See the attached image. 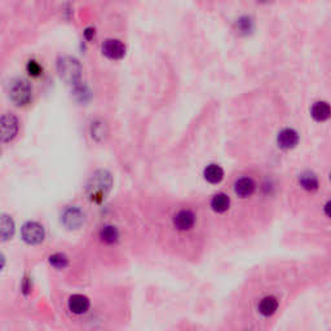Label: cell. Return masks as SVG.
<instances>
[{
    "mask_svg": "<svg viewBox=\"0 0 331 331\" xmlns=\"http://www.w3.org/2000/svg\"><path fill=\"white\" fill-rule=\"evenodd\" d=\"M277 143H278V147L283 150L294 149L299 143V135L294 129L285 128L278 133Z\"/></svg>",
    "mask_w": 331,
    "mask_h": 331,
    "instance_id": "9c48e42d",
    "label": "cell"
},
{
    "mask_svg": "<svg viewBox=\"0 0 331 331\" xmlns=\"http://www.w3.org/2000/svg\"><path fill=\"white\" fill-rule=\"evenodd\" d=\"M9 99L17 106H25L31 101V85L24 79H15L9 84Z\"/></svg>",
    "mask_w": 331,
    "mask_h": 331,
    "instance_id": "7a4b0ae2",
    "label": "cell"
},
{
    "mask_svg": "<svg viewBox=\"0 0 331 331\" xmlns=\"http://www.w3.org/2000/svg\"><path fill=\"white\" fill-rule=\"evenodd\" d=\"M196 224V215L191 210H181L173 217V225L181 231L191 230Z\"/></svg>",
    "mask_w": 331,
    "mask_h": 331,
    "instance_id": "ba28073f",
    "label": "cell"
},
{
    "mask_svg": "<svg viewBox=\"0 0 331 331\" xmlns=\"http://www.w3.org/2000/svg\"><path fill=\"white\" fill-rule=\"evenodd\" d=\"M299 182L305 191L308 192H314L318 189V179L316 177V175L312 172H304L299 177Z\"/></svg>",
    "mask_w": 331,
    "mask_h": 331,
    "instance_id": "ac0fdd59",
    "label": "cell"
},
{
    "mask_svg": "<svg viewBox=\"0 0 331 331\" xmlns=\"http://www.w3.org/2000/svg\"><path fill=\"white\" fill-rule=\"evenodd\" d=\"M62 223L69 229H78L84 223V214L76 207L66 208L62 214Z\"/></svg>",
    "mask_w": 331,
    "mask_h": 331,
    "instance_id": "52a82bcc",
    "label": "cell"
},
{
    "mask_svg": "<svg viewBox=\"0 0 331 331\" xmlns=\"http://www.w3.org/2000/svg\"><path fill=\"white\" fill-rule=\"evenodd\" d=\"M261 2H268V0H261Z\"/></svg>",
    "mask_w": 331,
    "mask_h": 331,
    "instance_id": "cb8c5ba5",
    "label": "cell"
},
{
    "mask_svg": "<svg viewBox=\"0 0 331 331\" xmlns=\"http://www.w3.org/2000/svg\"><path fill=\"white\" fill-rule=\"evenodd\" d=\"M237 26H238V29H240L241 32H245V34H247V32H250L252 30V21L250 20L249 17L241 18V20L238 21Z\"/></svg>",
    "mask_w": 331,
    "mask_h": 331,
    "instance_id": "ffe728a7",
    "label": "cell"
},
{
    "mask_svg": "<svg viewBox=\"0 0 331 331\" xmlns=\"http://www.w3.org/2000/svg\"><path fill=\"white\" fill-rule=\"evenodd\" d=\"M234 191L241 198H249L255 192V182L250 177H242V179L235 181Z\"/></svg>",
    "mask_w": 331,
    "mask_h": 331,
    "instance_id": "30bf717a",
    "label": "cell"
},
{
    "mask_svg": "<svg viewBox=\"0 0 331 331\" xmlns=\"http://www.w3.org/2000/svg\"><path fill=\"white\" fill-rule=\"evenodd\" d=\"M331 114V109L330 105L325 101H319V103H316L311 109V115L313 117L314 120L317 122H325L330 118Z\"/></svg>",
    "mask_w": 331,
    "mask_h": 331,
    "instance_id": "4fadbf2b",
    "label": "cell"
},
{
    "mask_svg": "<svg viewBox=\"0 0 331 331\" xmlns=\"http://www.w3.org/2000/svg\"><path fill=\"white\" fill-rule=\"evenodd\" d=\"M103 53L110 60H120L126 55V45L118 39H106L103 44Z\"/></svg>",
    "mask_w": 331,
    "mask_h": 331,
    "instance_id": "8992f818",
    "label": "cell"
},
{
    "mask_svg": "<svg viewBox=\"0 0 331 331\" xmlns=\"http://www.w3.org/2000/svg\"><path fill=\"white\" fill-rule=\"evenodd\" d=\"M100 238L104 244L106 245L117 244L118 238H119V231H118L115 226L106 225L100 230Z\"/></svg>",
    "mask_w": 331,
    "mask_h": 331,
    "instance_id": "e0dca14e",
    "label": "cell"
},
{
    "mask_svg": "<svg viewBox=\"0 0 331 331\" xmlns=\"http://www.w3.org/2000/svg\"><path fill=\"white\" fill-rule=\"evenodd\" d=\"M69 309L75 314H83L88 311L89 308V300L84 295H73L69 299Z\"/></svg>",
    "mask_w": 331,
    "mask_h": 331,
    "instance_id": "8fae6325",
    "label": "cell"
},
{
    "mask_svg": "<svg viewBox=\"0 0 331 331\" xmlns=\"http://www.w3.org/2000/svg\"><path fill=\"white\" fill-rule=\"evenodd\" d=\"M59 73L60 76L65 82L70 83V84H76L79 83L80 76H82V66L73 57H64L59 61Z\"/></svg>",
    "mask_w": 331,
    "mask_h": 331,
    "instance_id": "3957f363",
    "label": "cell"
},
{
    "mask_svg": "<svg viewBox=\"0 0 331 331\" xmlns=\"http://www.w3.org/2000/svg\"><path fill=\"white\" fill-rule=\"evenodd\" d=\"M4 264H6V259H4L3 254H0V270L4 268Z\"/></svg>",
    "mask_w": 331,
    "mask_h": 331,
    "instance_id": "603a6c76",
    "label": "cell"
},
{
    "mask_svg": "<svg viewBox=\"0 0 331 331\" xmlns=\"http://www.w3.org/2000/svg\"><path fill=\"white\" fill-rule=\"evenodd\" d=\"M15 234V223L8 215H0V240L7 241Z\"/></svg>",
    "mask_w": 331,
    "mask_h": 331,
    "instance_id": "5bb4252c",
    "label": "cell"
},
{
    "mask_svg": "<svg viewBox=\"0 0 331 331\" xmlns=\"http://www.w3.org/2000/svg\"><path fill=\"white\" fill-rule=\"evenodd\" d=\"M50 263L56 269H64V268L68 267L69 260L64 254H55V255L50 256Z\"/></svg>",
    "mask_w": 331,
    "mask_h": 331,
    "instance_id": "d6986e66",
    "label": "cell"
},
{
    "mask_svg": "<svg viewBox=\"0 0 331 331\" xmlns=\"http://www.w3.org/2000/svg\"><path fill=\"white\" fill-rule=\"evenodd\" d=\"M41 66L39 65V62H36L35 60H31V61H29V64H27V71H29L30 75L32 76H39L41 74Z\"/></svg>",
    "mask_w": 331,
    "mask_h": 331,
    "instance_id": "44dd1931",
    "label": "cell"
},
{
    "mask_svg": "<svg viewBox=\"0 0 331 331\" xmlns=\"http://www.w3.org/2000/svg\"><path fill=\"white\" fill-rule=\"evenodd\" d=\"M203 176L210 184H219L224 179V170L217 164H210L203 171Z\"/></svg>",
    "mask_w": 331,
    "mask_h": 331,
    "instance_id": "9a60e30c",
    "label": "cell"
},
{
    "mask_svg": "<svg viewBox=\"0 0 331 331\" xmlns=\"http://www.w3.org/2000/svg\"><path fill=\"white\" fill-rule=\"evenodd\" d=\"M45 237L44 228L39 223L29 221L22 226V238L29 245H39Z\"/></svg>",
    "mask_w": 331,
    "mask_h": 331,
    "instance_id": "5b68a950",
    "label": "cell"
},
{
    "mask_svg": "<svg viewBox=\"0 0 331 331\" xmlns=\"http://www.w3.org/2000/svg\"><path fill=\"white\" fill-rule=\"evenodd\" d=\"M113 185L112 175L105 170L92 173L87 182V196L93 202H101L106 198Z\"/></svg>",
    "mask_w": 331,
    "mask_h": 331,
    "instance_id": "6da1fadb",
    "label": "cell"
},
{
    "mask_svg": "<svg viewBox=\"0 0 331 331\" xmlns=\"http://www.w3.org/2000/svg\"><path fill=\"white\" fill-rule=\"evenodd\" d=\"M84 36H85V39L91 40V39L94 36V29H85Z\"/></svg>",
    "mask_w": 331,
    "mask_h": 331,
    "instance_id": "7402d4cb",
    "label": "cell"
},
{
    "mask_svg": "<svg viewBox=\"0 0 331 331\" xmlns=\"http://www.w3.org/2000/svg\"><path fill=\"white\" fill-rule=\"evenodd\" d=\"M229 206H230V198L225 193L216 194L211 200L212 210L217 214H223V212L228 211Z\"/></svg>",
    "mask_w": 331,
    "mask_h": 331,
    "instance_id": "2e32d148",
    "label": "cell"
},
{
    "mask_svg": "<svg viewBox=\"0 0 331 331\" xmlns=\"http://www.w3.org/2000/svg\"><path fill=\"white\" fill-rule=\"evenodd\" d=\"M278 309V300L275 296H265L259 303V312L263 314L264 317H269L275 313V311Z\"/></svg>",
    "mask_w": 331,
    "mask_h": 331,
    "instance_id": "7c38bea8",
    "label": "cell"
},
{
    "mask_svg": "<svg viewBox=\"0 0 331 331\" xmlns=\"http://www.w3.org/2000/svg\"><path fill=\"white\" fill-rule=\"evenodd\" d=\"M18 119L12 114H6L0 117V141L9 143L16 137L18 132Z\"/></svg>",
    "mask_w": 331,
    "mask_h": 331,
    "instance_id": "277c9868",
    "label": "cell"
}]
</instances>
